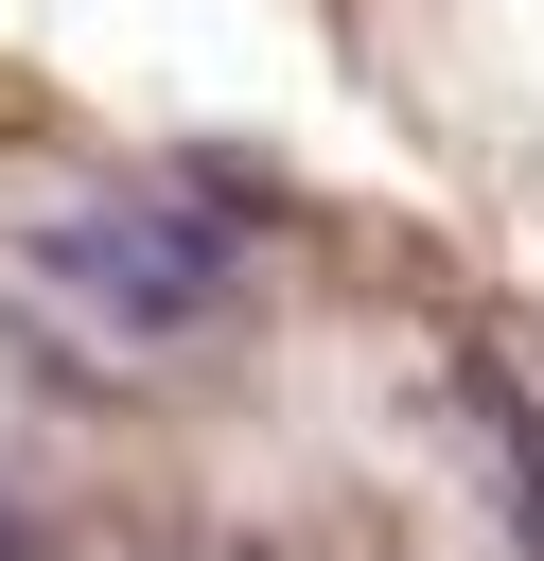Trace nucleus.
<instances>
[{"instance_id":"obj_1","label":"nucleus","mask_w":544,"mask_h":561,"mask_svg":"<svg viewBox=\"0 0 544 561\" xmlns=\"http://www.w3.org/2000/svg\"><path fill=\"white\" fill-rule=\"evenodd\" d=\"M35 280L88 316V333H123V351H175V333H211L228 298H246V228L211 210V193H70L53 228H35Z\"/></svg>"},{"instance_id":"obj_3","label":"nucleus","mask_w":544,"mask_h":561,"mask_svg":"<svg viewBox=\"0 0 544 561\" xmlns=\"http://www.w3.org/2000/svg\"><path fill=\"white\" fill-rule=\"evenodd\" d=\"M0 561H35V526H18V491H0Z\"/></svg>"},{"instance_id":"obj_2","label":"nucleus","mask_w":544,"mask_h":561,"mask_svg":"<svg viewBox=\"0 0 544 561\" xmlns=\"http://www.w3.org/2000/svg\"><path fill=\"white\" fill-rule=\"evenodd\" d=\"M456 403H474V438H491V491H509V543L544 561V386L474 351V368H456Z\"/></svg>"}]
</instances>
